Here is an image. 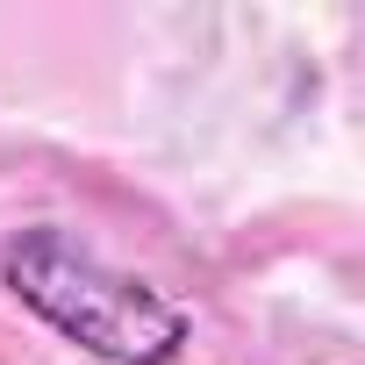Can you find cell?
I'll return each mask as SVG.
<instances>
[{
    "mask_svg": "<svg viewBox=\"0 0 365 365\" xmlns=\"http://www.w3.org/2000/svg\"><path fill=\"white\" fill-rule=\"evenodd\" d=\"M0 287L101 365H172L194 336L172 294H158L143 272L108 265L58 222H29L0 244Z\"/></svg>",
    "mask_w": 365,
    "mask_h": 365,
    "instance_id": "6da1fadb",
    "label": "cell"
}]
</instances>
